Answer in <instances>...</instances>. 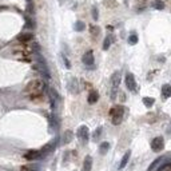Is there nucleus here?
<instances>
[{
    "label": "nucleus",
    "instance_id": "f257e3e1",
    "mask_svg": "<svg viewBox=\"0 0 171 171\" xmlns=\"http://www.w3.org/2000/svg\"><path fill=\"white\" fill-rule=\"evenodd\" d=\"M110 115H111L112 124H115V126L121 124L122 121H123V116H124V107L123 106H115V107L111 108Z\"/></svg>",
    "mask_w": 171,
    "mask_h": 171
},
{
    "label": "nucleus",
    "instance_id": "f03ea898",
    "mask_svg": "<svg viewBox=\"0 0 171 171\" xmlns=\"http://www.w3.org/2000/svg\"><path fill=\"white\" fill-rule=\"evenodd\" d=\"M121 84V71H115L111 76V86H112V91H111V99L114 100L116 98V92H118V87Z\"/></svg>",
    "mask_w": 171,
    "mask_h": 171
},
{
    "label": "nucleus",
    "instance_id": "7ed1b4c3",
    "mask_svg": "<svg viewBox=\"0 0 171 171\" xmlns=\"http://www.w3.org/2000/svg\"><path fill=\"white\" fill-rule=\"evenodd\" d=\"M43 88H44V84H43L40 80H32V82L27 86L25 91L32 94V95H39V94L43 91Z\"/></svg>",
    "mask_w": 171,
    "mask_h": 171
},
{
    "label": "nucleus",
    "instance_id": "20e7f679",
    "mask_svg": "<svg viewBox=\"0 0 171 171\" xmlns=\"http://www.w3.org/2000/svg\"><path fill=\"white\" fill-rule=\"evenodd\" d=\"M76 135H78V138L80 139V142H82L83 144H86V143L88 142V138H90L88 127L87 126H80L79 128H78V131H76Z\"/></svg>",
    "mask_w": 171,
    "mask_h": 171
},
{
    "label": "nucleus",
    "instance_id": "39448f33",
    "mask_svg": "<svg viewBox=\"0 0 171 171\" xmlns=\"http://www.w3.org/2000/svg\"><path fill=\"white\" fill-rule=\"evenodd\" d=\"M124 82H126V87L128 88V91L135 92L136 90H138V87H136V82H135V76H134L131 72L126 74V79H124Z\"/></svg>",
    "mask_w": 171,
    "mask_h": 171
},
{
    "label": "nucleus",
    "instance_id": "423d86ee",
    "mask_svg": "<svg viewBox=\"0 0 171 171\" xmlns=\"http://www.w3.org/2000/svg\"><path fill=\"white\" fill-rule=\"evenodd\" d=\"M163 147H165V139L162 138V136H156V138H154V139L151 140V150L155 152H159L163 150Z\"/></svg>",
    "mask_w": 171,
    "mask_h": 171
},
{
    "label": "nucleus",
    "instance_id": "0eeeda50",
    "mask_svg": "<svg viewBox=\"0 0 171 171\" xmlns=\"http://www.w3.org/2000/svg\"><path fill=\"white\" fill-rule=\"evenodd\" d=\"M24 158L28 159V160H38V159L43 158V154H41L40 150H31V151L25 152V154H24Z\"/></svg>",
    "mask_w": 171,
    "mask_h": 171
},
{
    "label": "nucleus",
    "instance_id": "6e6552de",
    "mask_svg": "<svg viewBox=\"0 0 171 171\" xmlns=\"http://www.w3.org/2000/svg\"><path fill=\"white\" fill-rule=\"evenodd\" d=\"M82 62H83V64H86V66H92L94 62H95V59H94V52H92L91 50L87 51V52L83 55Z\"/></svg>",
    "mask_w": 171,
    "mask_h": 171
},
{
    "label": "nucleus",
    "instance_id": "1a4fd4ad",
    "mask_svg": "<svg viewBox=\"0 0 171 171\" xmlns=\"http://www.w3.org/2000/svg\"><path fill=\"white\" fill-rule=\"evenodd\" d=\"M92 168V156L87 155L84 158V162H83V170L82 171H91Z\"/></svg>",
    "mask_w": 171,
    "mask_h": 171
},
{
    "label": "nucleus",
    "instance_id": "9d476101",
    "mask_svg": "<svg viewBox=\"0 0 171 171\" xmlns=\"http://www.w3.org/2000/svg\"><path fill=\"white\" fill-rule=\"evenodd\" d=\"M130 156H131V151L130 150H128V151L126 152V154H124L123 155V158H122V160H121V163H119V168H124L127 166V163H128V159H130Z\"/></svg>",
    "mask_w": 171,
    "mask_h": 171
},
{
    "label": "nucleus",
    "instance_id": "9b49d317",
    "mask_svg": "<svg viewBox=\"0 0 171 171\" xmlns=\"http://www.w3.org/2000/svg\"><path fill=\"white\" fill-rule=\"evenodd\" d=\"M98 99H99V94L96 91H91L88 94V98H87V100H88V103L90 104H95L96 102H98Z\"/></svg>",
    "mask_w": 171,
    "mask_h": 171
},
{
    "label": "nucleus",
    "instance_id": "f8f14e48",
    "mask_svg": "<svg viewBox=\"0 0 171 171\" xmlns=\"http://www.w3.org/2000/svg\"><path fill=\"white\" fill-rule=\"evenodd\" d=\"M108 150H110V143L103 142L100 146H99V154H100V155H106Z\"/></svg>",
    "mask_w": 171,
    "mask_h": 171
},
{
    "label": "nucleus",
    "instance_id": "ddd939ff",
    "mask_svg": "<svg viewBox=\"0 0 171 171\" xmlns=\"http://www.w3.org/2000/svg\"><path fill=\"white\" fill-rule=\"evenodd\" d=\"M34 39V35L32 34H22V35H19L18 36V40L19 41H29V40H32Z\"/></svg>",
    "mask_w": 171,
    "mask_h": 171
},
{
    "label": "nucleus",
    "instance_id": "4468645a",
    "mask_svg": "<svg viewBox=\"0 0 171 171\" xmlns=\"http://www.w3.org/2000/svg\"><path fill=\"white\" fill-rule=\"evenodd\" d=\"M162 94L165 98H170L171 96V86L170 84H165L162 87Z\"/></svg>",
    "mask_w": 171,
    "mask_h": 171
},
{
    "label": "nucleus",
    "instance_id": "2eb2a0df",
    "mask_svg": "<svg viewBox=\"0 0 171 171\" xmlns=\"http://www.w3.org/2000/svg\"><path fill=\"white\" fill-rule=\"evenodd\" d=\"M72 139H74V134L71 132V131H66V132H64V136H63V143L64 144L70 143Z\"/></svg>",
    "mask_w": 171,
    "mask_h": 171
},
{
    "label": "nucleus",
    "instance_id": "dca6fc26",
    "mask_svg": "<svg viewBox=\"0 0 171 171\" xmlns=\"http://www.w3.org/2000/svg\"><path fill=\"white\" fill-rule=\"evenodd\" d=\"M111 43H112V36H107V38L104 39V41H103V50H108Z\"/></svg>",
    "mask_w": 171,
    "mask_h": 171
},
{
    "label": "nucleus",
    "instance_id": "f3484780",
    "mask_svg": "<svg viewBox=\"0 0 171 171\" xmlns=\"http://www.w3.org/2000/svg\"><path fill=\"white\" fill-rule=\"evenodd\" d=\"M143 103L146 107H152V104L155 103V99L154 98H143Z\"/></svg>",
    "mask_w": 171,
    "mask_h": 171
},
{
    "label": "nucleus",
    "instance_id": "a211bd4d",
    "mask_svg": "<svg viewBox=\"0 0 171 171\" xmlns=\"http://www.w3.org/2000/svg\"><path fill=\"white\" fill-rule=\"evenodd\" d=\"M99 34H100V28L96 27V25H91V35L95 38V36H98Z\"/></svg>",
    "mask_w": 171,
    "mask_h": 171
},
{
    "label": "nucleus",
    "instance_id": "6ab92c4d",
    "mask_svg": "<svg viewBox=\"0 0 171 171\" xmlns=\"http://www.w3.org/2000/svg\"><path fill=\"white\" fill-rule=\"evenodd\" d=\"M84 28H86V24H84L83 22H76V23H75V29H76V31L82 32Z\"/></svg>",
    "mask_w": 171,
    "mask_h": 171
},
{
    "label": "nucleus",
    "instance_id": "aec40b11",
    "mask_svg": "<svg viewBox=\"0 0 171 171\" xmlns=\"http://www.w3.org/2000/svg\"><path fill=\"white\" fill-rule=\"evenodd\" d=\"M128 43H130L131 46L136 44V43H138V36H136L135 34H132V35H130V36H128Z\"/></svg>",
    "mask_w": 171,
    "mask_h": 171
},
{
    "label": "nucleus",
    "instance_id": "412c9836",
    "mask_svg": "<svg viewBox=\"0 0 171 171\" xmlns=\"http://www.w3.org/2000/svg\"><path fill=\"white\" fill-rule=\"evenodd\" d=\"M20 171H39L36 166H22Z\"/></svg>",
    "mask_w": 171,
    "mask_h": 171
},
{
    "label": "nucleus",
    "instance_id": "4be33fe9",
    "mask_svg": "<svg viewBox=\"0 0 171 171\" xmlns=\"http://www.w3.org/2000/svg\"><path fill=\"white\" fill-rule=\"evenodd\" d=\"M154 7H155L156 10H163V8H165V4H163V1H160V0H156L155 3H154Z\"/></svg>",
    "mask_w": 171,
    "mask_h": 171
},
{
    "label": "nucleus",
    "instance_id": "5701e85b",
    "mask_svg": "<svg viewBox=\"0 0 171 171\" xmlns=\"http://www.w3.org/2000/svg\"><path fill=\"white\" fill-rule=\"evenodd\" d=\"M159 162H160V158H158V159H156V160H154V162H152V163H151V165H150V167H149V170H147V171H152V170H154V168H155V166L159 163Z\"/></svg>",
    "mask_w": 171,
    "mask_h": 171
},
{
    "label": "nucleus",
    "instance_id": "b1692460",
    "mask_svg": "<svg viewBox=\"0 0 171 171\" xmlns=\"http://www.w3.org/2000/svg\"><path fill=\"white\" fill-rule=\"evenodd\" d=\"M92 18H94V20H98V18H99L98 8L96 7H92Z\"/></svg>",
    "mask_w": 171,
    "mask_h": 171
},
{
    "label": "nucleus",
    "instance_id": "393cba45",
    "mask_svg": "<svg viewBox=\"0 0 171 171\" xmlns=\"http://www.w3.org/2000/svg\"><path fill=\"white\" fill-rule=\"evenodd\" d=\"M100 134H102V127H99V128H96L95 130V132H94V139H98L99 136H100Z\"/></svg>",
    "mask_w": 171,
    "mask_h": 171
},
{
    "label": "nucleus",
    "instance_id": "a878e982",
    "mask_svg": "<svg viewBox=\"0 0 171 171\" xmlns=\"http://www.w3.org/2000/svg\"><path fill=\"white\" fill-rule=\"evenodd\" d=\"M63 60H64V64H66L67 68H71V64H70V62H68V59H67L66 56H63Z\"/></svg>",
    "mask_w": 171,
    "mask_h": 171
},
{
    "label": "nucleus",
    "instance_id": "bb28decb",
    "mask_svg": "<svg viewBox=\"0 0 171 171\" xmlns=\"http://www.w3.org/2000/svg\"><path fill=\"white\" fill-rule=\"evenodd\" d=\"M75 171H76V170H75Z\"/></svg>",
    "mask_w": 171,
    "mask_h": 171
}]
</instances>
